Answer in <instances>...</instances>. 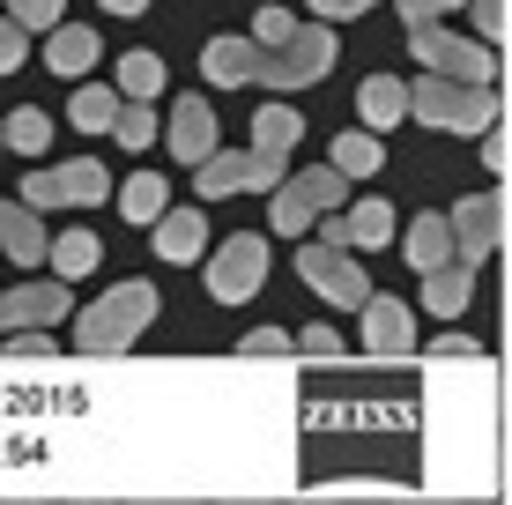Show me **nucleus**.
<instances>
[{
  "label": "nucleus",
  "instance_id": "obj_1",
  "mask_svg": "<svg viewBox=\"0 0 512 505\" xmlns=\"http://www.w3.org/2000/svg\"><path fill=\"white\" fill-rule=\"evenodd\" d=\"M149 320H156V283H119L90 312H75V350L82 357H119V350H134V335Z\"/></svg>",
  "mask_w": 512,
  "mask_h": 505
},
{
  "label": "nucleus",
  "instance_id": "obj_2",
  "mask_svg": "<svg viewBox=\"0 0 512 505\" xmlns=\"http://www.w3.org/2000/svg\"><path fill=\"white\" fill-rule=\"evenodd\" d=\"M327 67H334V23H305L290 45H260L253 82H260V90H275V97H290V90H312Z\"/></svg>",
  "mask_w": 512,
  "mask_h": 505
},
{
  "label": "nucleus",
  "instance_id": "obj_3",
  "mask_svg": "<svg viewBox=\"0 0 512 505\" xmlns=\"http://www.w3.org/2000/svg\"><path fill=\"white\" fill-rule=\"evenodd\" d=\"M409 119H423V127H438V134H483L490 119H498V97L475 90V82L423 75V82H409Z\"/></svg>",
  "mask_w": 512,
  "mask_h": 505
},
{
  "label": "nucleus",
  "instance_id": "obj_4",
  "mask_svg": "<svg viewBox=\"0 0 512 505\" xmlns=\"http://www.w3.org/2000/svg\"><path fill=\"white\" fill-rule=\"evenodd\" d=\"M334 208H349V179H342L334 164H320V171H297V179H282L275 201H268V216H275L282 238H297V231H312V223H327Z\"/></svg>",
  "mask_w": 512,
  "mask_h": 505
},
{
  "label": "nucleus",
  "instance_id": "obj_5",
  "mask_svg": "<svg viewBox=\"0 0 512 505\" xmlns=\"http://www.w3.org/2000/svg\"><path fill=\"white\" fill-rule=\"evenodd\" d=\"M409 45H416L423 75H446V82H475V90H490V75H498V60H490V45H483V38H461V30H446V23H423V30H409Z\"/></svg>",
  "mask_w": 512,
  "mask_h": 505
},
{
  "label": "nucleus",
  "instance_id": "obj_6",
  "mask_svg": "<svg viewBox=\"0 0 512 505\" xmlns=\"http://www.w3.org/2000/svg\"><path fill=\"white\" fill-rule=\"evenodd\" d=\"M104 194H112V179L97 156H67V164H45L23 179V208H97Z\"/></svg>",
  "mask_w": 512,
  "mask_h": 505
},
{
  "label": "nucleus",
  "instance_id": "obj_7",
  "mask_svg": "<svg viewBox=\"0 0 512 505\" xmlns=\"http://www.w3.org/2000/svg\"><path fill=\"white\" fill-rule=\"evenodd\" d=\"M193 186H201V201L275 194V186H282V156H260V149H216L208 164H193Z\"/></svg>",
  "mask_w": 512,
  "mask_h": 505
},
{
  "label": "nucleus",
  "instance_id": "obj_8",
  "mask_svg": "<svg viewBox=\"0 0 512 505\" xmlns=\"http://www.w3.org/2000/svg\"><path fill=\"white\" fill-rule=\"evenodd\" d=\"M201 283H208V298H216V305H245L260 283H268V238H260V231H238V238H223Z\"/></svg>",
  "mask_w": 512,
  "mask_h": 505
},
{
  "label": "nucleus",
  "instance_id": "obj_9",
  "mask_svg": "<svg viewBox=\"0 0 512 505\" xmlns=\"http://www.w3.org/2000/svg\"><path fill=\"white\" fill-rule=\"evenodd\" d=\"M297 275H305L334 312H364V305L379 298L372 275L357 268V253H342V246H305V253H297Z\"/></svg>",
  "mask_w": 512,
  "mask_h": 505
},
{
  "label": "nucleus",
  "instance_id": "obj_10",
  "mask_svg": "<svg viewBox=\"0 0 512 505\" xmlns=\"http://www.w3.org/2000/svg\"><path fill=\"white\" fill-rule=\"evenodd\" d=\"M75 320V290L60 275L45 283H23V290H0V335H23V327H60Z\"/></svg>",
  "mask_w": 512,
  "mask_h": 505
},
{
  "label": "nucleus",
  "instance_id": "obj_11",
  "mask_svg": "<svg viewBox=\"0 0 512 505\" xmlns=\"http://www.w3.org/2000/svg\"><path fill=\"white\" fill-rule=\"evenodd\" d=\"M446 216H453V260H461V268H483L490 246L505 238V201L498 194H468V201H453Z\"/></svg>",
  "mask_w": 512,
  "mask_h": 505
},
{
  "label": "nucleus",
  "instance_id": "obj_12",
  "mask_svg": "<svg viewBox=\"0 0 512 505\" xmlns=\"http://www.w3.org/2000/svg\"><path fill=\"white\" fill-rule=\"evenodd\" d=\"M320 246H342V253H364V246H394V201H349V208H334Z\"/></svg>",
  "mask_w": 512,
  "mask_h": 505
},
{
  "label": "nucleus",
  "instance_id": "obj_13",
  "mask_svg": "<svg viewBox=\"0 0 512 505\" xmlns=\"http://www.w3.org/2000/svg\"><path fill=\"white\" fill-rule=\"evenodd\" d=\"M223 142H216V104L208 97H179L171 104V156H186V164H208Z\"/></svg>",
  "mask_w": 512,
  "mask_h": 505
},
{
  "label": "nucleus",
  "instance_id": "obj_14",
  "mask_svg": "<svg viewBox=\"0 0 512 505\" xmlns=\"http://www.w3.org/2000/svg\"><path fill=\"white\" fill-rule=\"evenodd\" d=\"M364 350L372 357H409L416 350V312L394 305V298H372L364 305Z\"/></svg>",
  "mask_w": 512,
  "mask_h": 505
},
{
  "label": "nucleus",
  "instance_id": "obj_15",
  "mask_svg": "<svg viewBox=\"0 0 512 505\" xmlns=\"http://www.w3.org/2000/svg\"><path fill=\"white\" fill-rule=\"evenodd\" d=\"M253 60H260L253 30H231V38H208L201 45V75L216 82V90H245V82H253Z\"/></svg>",
  "mask_w": 512,
  "mask_h": 505
},
{
  "label": "nucleus",
  "instance_id": "obj_16",
  "mask_svg": "<svg viewBox=\"0 0 512 505\" xmlns=\"http://www.w3.org/2000/svg\"><path fill=\"white\" fill-rule=\"evenodd\" d=\"M45 253H52V238H45L38 208H23V201H0V260H15V268H38Z\"/></svg>",
  "mask_w": 512,
  "mask_h": 505
},
{
  "label": "nucleus",
  "instance_id": "obj_17",
  "mask_svg": "<svg viewBox=\"0 0 512 505\" xmlns=\"http://www.w3.org/2000/svg\"><path fill=\"white\" fill-rule=\"evenodd\" d=\"M401 253H409V268H416V275L453 268V216H446V208H438V216H416L409 231H401Z\"/></svg>",
  "mask_w": 512,
  "mask_h": 505
},
{
  "label": "nucleus",
  "instance_id": "obj_18",
  "mask_svg": "<svg viewBox=\"0 0 512 505\" xmlns=\"http://www.w3.org/2000/svg\"><path fill=\"white\" fill-rule=\"evenodd\" d=\"M156 260H171V268H186V260H201L208 253V216L201 208H171L164 223H156Z\"/></svg>",
  "mask_w": 512,
  "mask_h": 505
},
{
  "label": "nucleus",
  "instance_id": "obj_19",
  "mask_svg": "<svg viewBox=\"0 0 512 505\" xmlns=\"http://www.w3.org/2000/svg\"><path fill=\"white\" fill-rule=\"evenodd\" d=\"M119 216L141 223V231H156V223L171 216V186H164V171H134V179L119 186Z\"/></svg>",
  "mask_w": 512,
  "mask_h": 505
},
{
  "label": "nucleus",
  "instance_id": "obj_20",
  "mask_svg": "<svg viewBox=\"0 0 512 505\" xmlns=\"http://www.w3.org/2000/svg\"><path fill=\"white\" fill-rule=\"evenodd\" d=\"M297 142H305V112L297 104H260L253 112V149L260 156H290Z\"/></svg>",
  "mask_w": 512,
  "mask_h": 505
},
{
  "label": "nucleus",
  "instance_id": "obj_21",
  "mask_svg": "<svg viewBox=\"0 0 512 505\" xmlns=\"http://www.w3.org/2000/svg\"><path fill=\"white\" fill-rule=\"evenodd\" d=\"M97 30L90 23H60V30H52V45H45V60H52V75H90V67H97Z\"/></svg>",
  "mask_w": 512,
  "mask_h": 505
},
{
  "label": "nucleus",
  "instance_id": "obj_22",
  "mask_svg": "<svg viewBox=\"0 0 512 505\" xmlns=\"http://www.w3.org/2000/svg\"><path fill=\"white\" fill-rule=\"evenodd\" d=\"M119 112H127V97L104 90V82H82V90L67 97V119H75L82 134H112V127H119Z\"/></svg>",
  "mask_w": 512,
  "mask_h": 505
},
{
  "label": "nucleus",
  "instance_id": "obj_23",
  "mask_svg": "<svg viewBox=\"0 0 512 505\" xmlns=\"http://www.w3.org/2000/svg\"><path fill=\"white\" fill-rule=\"evenodd\" d=\"M357 112H364V127H394V119H409V82H401V75H372L357 90Z\"/></svg>",
  "mask_w": 512,
  "mask_h": 505
},
{
  "label": "nucleus",
  "instance_id": "obj_24",
  "mask_svg": "<svg viewBox=\"0 0 512 505\" xmlns=\"http://www.w3.org/2000/svg\"><path fill=\"white\" fill-rule=\"evenodd\" d=\"M468 290H475V268H461V260H453V268H438V275H423V305H431L438 320H461V312H468Z\"/></svg>",
  "mask_w": 512,
  "mask_h": 505
},
{
  "label": "nucleus",
  "instance_id": "obj_25",
  "mask_svg": "<svg viewBox=\"0 0 512 505\" xmlns=\"http://www.w3.org/2000/svg\"><path fill=\"white\" fill-rule=\"evenodd\" d=\"M45 260H52V275H60V283L90 275L97 260H104V253H97V231H60V238H52V253H45Z\"/></svg>",
  "mask_w": 512,
  "mask_h": 505
},
{
  "label": "nucleus",
  "instance_id": "obj_26",
  "mask_svg": "<svg viewBox=\"0 0 512 505\" xmlns=\"http://www.w3.org/2000/svg\"><path fill=\"white\" fill-rule=\"evenodd\" d=\"M156 90H164V60H156V52H127V60H119V97L156 104Z\"/></svg>",
  "mask_w": 512,
  "mask_h": 505
},
{
  "label": "nucleus",
  "instance_id": "obj_27",
  "mask_svg": "<svg viewBox=\"0 0 512 505\" xmlns=\"http://www.w3.org/2000/svg\"><path fill=\"white\" fill-rule=\"evenodd\" d=\"M0 127H8V149H15V156H45V149H52V119L38 112V104H23V112H8V119H0Z\"/></svg>",
  "mask_w": 512,
  "mask_h": 505
},
{
  "label": "nucleus",
  "instance_id": "obj_28",
  "mask_svg": "<svg viewBox=\"0 0 512 505\" xmlns=\"http://www.w3.org/2000/svg\"><path fill=\"white\" fill-rule=\"evenodd\" d=\"M379 164H386V156H379L372 134H342V142H334V171H342V179H372Z\"/></svg>",
  "mask_w": 512,
  "mask_h": 505
},
{
  "label": "nucleus",
  "instance_id": "obj_29",
  "mask_svg": "<svg viewBox=\"0 0 512 505\" xmlns=\"http://www.w3.org/2000/svg\"><path fill=\"white\" fill-rule=\"evenodd\" d=\"M112 142H119V149H149V142H156V104H127V112H119V127H112Z\"/></svg>",
  "mask_w": 512,
  "mask_h": 505
},
{
  "label": "nucleus",
  "instance_id": "obj_30",
  "mask_svg": "<svg viewBox=\"0 0 512 505\" xmlns=\"http://www.w3.org/2000/svg\"><path fill=\"white\" fill-rule=\"evenodd\" d=\"M8 15L23 30H60L67 23V0H8Z\"/></svg>",
  "mask_w": 512,
  "mask_h": 505
},
{
  "label": "nucleus",
  "instance_id": "obj_31",
  "mask_svg": "<svg viewBox=\"0 0 512 505\" xmlns=\"http://www.w3.org/2000/svg\"><path fill=\"white\" fill-rule=\"evenodd\" d=\"M453 8H468V0H394V15H401V30H423V23H446Z\"/></svg>",
  "mask_w": 512,
  "mask_h": 505
},
{
  "label": "nucleus",
  "instance_id": "obj_32",
  "mask_svg": "<svg viewBox=\"0 0 512 505\" xmlns=\"http://www.w3.org/2000/svg\"><path fill=\"white\" fill-rule=\"evenodd\" d=\"M297 30H305V23H297V15H282V8H260V15H253V45H290Z\"/></svg>",
  "mask_w": 512,
  "mask_h": 505
},
{
  "label": "nucleus",
  "instance_id": "obj_33",
  "mask_svg": "<svg viewBox=\"0 0 512 505\" xmlns=\"http://www.w3.org/2000/svg\"><path fill=\"white\" fill-rule=\"evenodd\" d=\"M23 60H30V30L15 23V15H0V75H15Z\"/></svg>",
  "mask_w": 512,
  "mask_h": 505
},
{
  "label": "nucleus",
  "instance_id": "obj_34",
  "mask_svg": "<svg viewBox=\"0 0 512 505\" xmlns=\"http://www.w3.org/2000/svg\"><path fill=\"white\" fill-rule=\"evenodd\" d=\"M282 350H297V335H282V327H253L238 342V357H282Z\"/></svg>",
  "mask_w": 512,
  "mask_h": 505
},
{
  "label": "nucleus",
  "instance_id": "obj_35",
  "mask_svg": "<svg viewBox=\"0 0 512 505\" xmlns=\"http://www.w3.org/2000/svg\"><path fill=\"white\" fill-rule=\"evenodd\" d=\"M297 350L305 357H342V335H334V327H297Z\"/></svg>",
  "mask_w": 512,
  "mask_h": 505
},
{
  "label": "nucleus",
  "instance_id": "obj_36",
  "mask_svg": "<svg viewBox=\"0 0 512 505\" xmlns=\"http://www.w3.org/2000/svg\"><path fill=\"white\" fill-rule=\"evenodd\" d=\"M364 8H379V0H312V15H320V23H357Z\"/></svg>",
  "mask_w": 512,
  "mask_h": 505
},
{
  "label": "nucleus",
  "instance_id": "obj_37",
  "mask_svg": "<svg viewBox=\"0 0 512 505\" xmlns=\"http://www.w3.org/2000/svg\"><path fill=\"white\" fill-rule=\"evenodd\" d=\"M475 30H483V38H505V0H475Z\"/></svg>",
  "mask_w": 512,
  "mask_h": 505
},
{
  "label": "nucleus",
  "instance_id": "obj_38",
  "mask_svg": "<svg viewBox=\"0 0 512 505\" xmlns=\"http://www.w3.org/2000/svg\"><path fill=\"white\" fill-rule=\"evenodd\" d=\"M8 357H45V335H38V327H23V335H8Z\"/></svg>",
  "mask_w": 512,
  "mask_h": 505
},
{
  "label": "nucleus",
  "instance_id": "obj_39",
  "mask_svg": "<svg viewBox=\"0 0 512 505\" xmlns=\"http://www.w3.org/2000/svg\"><path fill=\"white\" fill-rule=\"evenodd\" d=\"M483 156H490V171H505V179H512V134H498V142H490Z\"/></svg>",
  "mask_w": 512,
  "mask_h": 505
},
{
  "label": "nucleus",
  "instance_id": "obj_40",
  "mask_svg": "<svg viewBox=\"0 0 512 505\" xmlns=\"http://www.w3.org/2000/svg\"><path fill=\"white\" fill-rule=\"evenodd\" d=\"M97 8H104V15H141L149 0H97Z\"/></svg>",
  "mask_w": 512,
  "mask_h": 505
},
{
  "label": "nucleus",
  "instance_id": "obj_41",
  "mask_svg": "<svg viewBox=\"0 0 512 505\" xmlns=\"http://www.w3.org/2000/svg\"><path fill=\"white\" fill-rule=\"evenodd\" d=\"M0 156H8V127H0Z\"/></svg>",
  "mask_w": 512,
  "mask_h": 505
}]
</instances>
